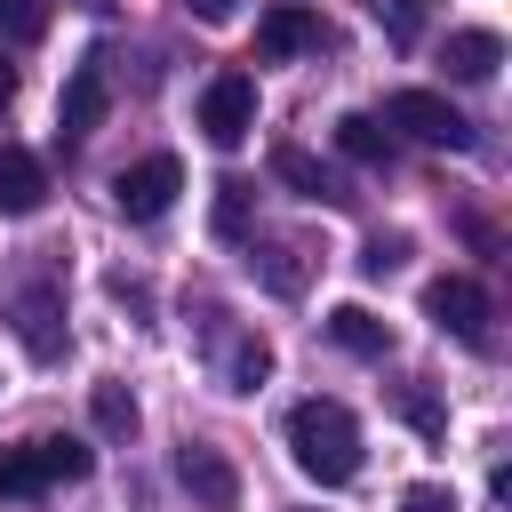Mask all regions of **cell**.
<instances>
[{
  "label": "cell",
  "mask_w": 512,
  "mask_h": 512,
  "mask_svg": "<svg viewBox=\"0 0 512 512\" xmlns=\"http://www.w3.org/2000/svg\"><path fill=\"white\" fill-rule=\"evenodd\" d=\"M368 16L384 24L392 48H416V40H424V0H368Z\"/></svg>",
  "instance_id": "e0dca14e"
},
{
  "label": "cell",
  "mask_w": 512,
  "mask_h": 512,
  "mask_svg": "<svg viewBox=\"0 0 512 512\" xmlns=\"http://www.w3.org/2000/svg\"><path fill=\"white\" fill-rule=\"evenodd\" d=\"M40 200H48V168L8 144L0 152V216H40Z\"/></svg>",
  "instance_id": "8fae6325"
},
{
  "label": "cell",
  "mask_w": 512,
  "mask_h": 512,
  "mask_svg": "<svg viewBox=\"0 0 512 512\" xmlns=\"http://www.w3.org/2000/svg\"><path fill=\"white\" fill-rule=\"evenodd\" d=\"M440 64H448V80H496V64H504V40L496 32H448V48H440Z\"/></svg>",
  "instance_id": "4fadbf2b"
},
{
  "label": "cell",
  "mask_w": 512,
  "mask_h": 512,
  "mask_svg": "<svg viewBox=\"0 0 512 512\" xmlns=\"http://www.w3.org/2000/svg\"><path fill=\"white\" fill-rule=\"evenodd\" d=\"M240 232H248V184L224 176L216 184V240H240Z\"/></svg>",
  "instance_id": "ffe728a7"
},
{
  "label": "cell",
  "mask_w": 512,
  "mask_h": 512,
  "mask_svg": "<svg viewBox=\"0 0 512 512\" xmlns=\"http://www.w3.org/2000/svg\"><path fill=\"white\" fill-rule=\"evenodd\" d=\"M96 472V448L72 440V432H40V440H16L0 448V496H48L56 480H88Z\"/></svg>",
  "instance_id": "7a4b0ae2"
},
{
  "label": "cell",
  "mask_w": 512,
  "mask_h": 512,
  "mask_svg": "<svg viewBox=\"0 0 512 512\" xmlns=\"http://www.w3.org/2000/svg\"><path fill=\"white\" fill-rule=\"evenodd\" d=\"M400 416H408L416 432H432V440L448 432V416H440V400H432V392H400Z\"/></svg>",
  "instance_id": "7402d4cb"
},
{
  "label": "cell",
  "mask_w": 512,
  "mask_h": 512,
  "mask_svg": "<svg viewBox=\"0 0 512 512\" xmlns=\"http://www.w3.org/2000/svg\"><path fill=\"white\" fill-rule=\"evenodd\" d=\"M88 408H96V432H104V440H128V432H136V400H128V384H96Z\"/></svg>",
  "instance_id": "ac0fdd59"
},
{
  "label": "cell",
  "mask_w": 512,
  "mask_h": 512,
  "mask_svg": "<svg viewBox=\"0 0 512 512\" xmlns=\"http://www.w3.org/2000/svg\"><path fill=\"white\" fill-rule=\"evenodd\" d=\"M184 192V168L168 160V152H152V160H136V168H120L112 176V208L128 216V224H152V216H168V200Z\"/></svg>",
  "instance_id": "8992f818"
},
{
  "label": "cell",
  "mask_w": 512,
  "mask_h": 512,
  "mask_svg": "<svg viewBox=\"0 0 512 512\" xmlns=\"http://www.w3.org/2000/svg\"><path fill=\"white\" fill-rule=\"evenodd\" d=\"M8 328H16V344H24L40 368L64 360V344H72V336H64V296H56L48 280H32V288L8 296Z\"/></svg>",
  "instance_id": "5b68a950"
},
{
  "label": "cell",
  "mask_w": 512,
  "mask_h": 512,
  "mask_svg": "<svg viewBox=\"0 0 512 512\" xmlns=\"http://www.w3.org/2000/svg\"><path fill=\"white\" fill-rule=\"evenodd\" d=\"M424 320H432L440 336H456V344L488 352V320H496V304H488V288H480V280L440 272V280H424Z\"/></svg>",
  "instance_id": "3957f363"
},
{
  "label": "cell",
  "mask_w": 512,
  "mask_h": 512,
  "mask_svg": "<svg viewBox=\"0 0 512 512\" xmlns=\"http://www.w3.org/2000/svg\"><path fill=\"white\" fill-rule=\"evenodd\" d=\"M272 176H280V184H296L304 200H328V208H344V200H352V192H344V184H336L304 144H272Z\"/></svg>",
  "instance_id": "7c38bea8"
},
{
  "label": "cell",
  "mask_w": 512,
  "mask_h": 512,
  "mask_svg": "<svg viewBox=\"0 0 512 512\" xmlns=\"http://www.w3.org/2000/svg\"><path fill=\"white\" fill-rule=\"evenodd\" d=\"M8 104H16V72L0 64V112H8Z\"/></svg>",
  "instance_id": "484cf974"
},
{
  "label": "cell",
  "mask_w": 512,
  "mask_h": 512,
  "mask_svg": "<svg viewBox=\"0 0 512 512\" xmlns=\"http://www.w3.org/2000/svg\"><path fill=\"white\" fill-rule=\"evenodd\" d=\"M176 480L192 488V504H200V512H240V472H232V456H224V448L184 440V448H176Z\"/></svg>",
  "instance_id": "9c48e42d"
},
{
  "label": "cell",
  "mask_w": 512,
  "mask_h": 512,
  "mask_svg": "<svg viewBox=\"0 0 512 512\" xmlns=\"http://www.w3.org/2000/svg\"><path fill=\"white\" fill-rule=\"evenodd\" d=\"M104 112H112V80H104V56H88V64H72V80L56 96V136L64 144H88L104 128Z\"/></svg>",
  "instance_id": "52a82bcc"
},
{
  "label": "cell",
  "mask_w": 512,
  "mask_h": 512,
  "mask_svg": "<svg viewBox=\"0 0 512 512\" xmlns=\"http://www.w3.org/2000/svg\"><path fill=\"white\" fill-rule=\"evenodd\" d=\"M184 8H192L200 24H232V16H240V0H184Z\"/></svg>",
  "instance_id": "d4e9b609"
},
{
  "label": "cell",
  "mask_w": 512,
  "mask_h": 512,
  "mask_svg": "<svg viewBox=\"0 0 512 512\" xmlns=\"http://www.w3.org/2000/svg\"><path fill=\"white\" fill-rule=\"evenodd\" d=\"M304 48H328V24H320L312 8L280 0V8L256 16V64H280V56H304Z\"/></svg>",
  "instance_id": "30bf717a"
},
{
  "label": "cell",
  "mask_w": 512,
  "mask_h": 512,
  "mask_svg": "<svg viewBox=\"0 0 512 512\" xmlns=\"http://www.w3.org/2000/svg\"><path fill=\"white\" fill-rule=\"evenodd\" d=\"M328 336H336L344 352H360V360H384V352H392V328H384L368 304H336V312H328Z\"/></svg>",
  "instance_id": "5bb4252c"
},
{
  "label": "cell",
  "mask_w": 512,
  "mask_h": 512,
  "mask_svg": "<svg viewBox=\"0 0 512 512\" xmlns=\"http://www.w3.org/2000/svg\"><path fill=\"white\" fill-rule=\"evenodd\" d=\"M264 376H272V344H264V336H240L232 360H224V384H232V392H256Z\"/></svg>",
  "instance_id": "2e32d148"
},
{
  "label": "cell",
  "mask_w": 512,
  "mask_h": 512,
  "mask_svg": "<svg viewBox=\"0 0 512 512\" xmlns=\"http://www.w3.org/2000/svg\"><path fill=\"white\" fill-rule=\"evenodd\" d=\"M400 512H456V496H448L440 480H416V488L400 496Z\"/></svg>",
  "instance_id": "603a6c76"
},
{
  "label": "cell",
  "mask_w": 512,
  "mask_h": 512,
  "mask_svg": "<svg viewBox=\"0 0 512 512\" xmlns=\"http://www.w3.org/2000/svg\"><path fill=\"white\" fill-rule=\"evenodd\" d=\"M40 32H48V0H0V40L32 48Z\"/></svg>",
  "instance_id": "d6986e66"
},
{
  "label": "cell",
  "mask_w": 512,
  "mask_h": 512,
  "mask_svg": "<svg viewBox=\"0 0 512 512\" xmlns=\"http://www.w3.org/2000/svg\"><path fill=\"white\" fill-rule=\"evenodd\" d=\"M288 456H296L304 480L344 488L360 472V424H352V408L344 400H296L288 408Z\"/></svg>",
  "instance_id": "6da1fadb"
},
{
  "label": "cell",
  "mask_w": 512,
  "mask_h": 512,
  "mask_svg": "<svg viewBox=\"0 0 512 512\" xmlns=\"http://www.w3.org/2000/svg\"><path fill=\"white\" fill-rule=\"evenodd\" d=\"M336 152L360 160V168H384V160H392V128L368 120V112H344V120H336Z\"/></svg>",
  "instance_id": "9a60e30c"
},
{
  "label": "cell",
  "mask_w": 512,
  "mask_h": 512,
  "mask_svg": "<svg viewBox=\"0 0 512 512\" xmlns=\"http://www.w3.org/2000/svg\"><path fill=\"white\" fill-rule=\"evenodd\" d=\"M384 128H400V136H416V144L472 152V120H464L448 96H432V88H392V96H384Z\"/></svg>",
  "instance_id": "277c9868"
},
{
  "label": "cell",
  "mask_w": 512,
  "mask_h": 512,
  "mask_svg": "<svg viewBox=\"0 0 512 512\" xmlns=\"http://www.w3.org/2000/svg\"><path fill=\"white\" fill-rule=\"evenodd\" d=\"M296 256H304L296 240H272V248H264V280H272L280 296H296V288H304V264H296Z\"/></svg>",
  "instance_id": "44dd1931"
},
{
  "label": "cell",
  "mask_w": 512,
  "mask_h": 512,
  "mask_svg": "<svg viewBox=\"0 0 512 512\" xmlns=\"http://www.w3.org/2000/svg\"><path fill=\"white\" fill-rule=\"evenodd\" d=\"M200 128H208L216 152L248 144V128H256V80H248V72H216L208 96H200Z\"/></svg>",
  "instance_id": "ba28073f"
},
{
  "label": "cell",
  "mask_w": 512,
  "mask_h": 512,
  "mask_svg": "<svg viewBox=\"0 0 512 512\" xmlns=\"http://www.w3.org/2000/svg\"><path fill=\"white\" fill-rule=\"evenodd\" d=\"M400 248H408L400 232H392V240H368V256H360V272H368V280H384V272L400 264Z\"/></svg>",
  "instance_id": "cb8c5ba5"
}]
</instances>
